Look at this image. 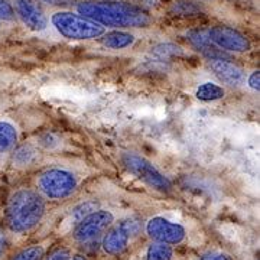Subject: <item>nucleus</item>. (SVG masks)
<instances>
[{
	"label": "nucleus",
	"mask_w": 260,
	"mask_h": 260,
	"mask_svg": "<svg viewBox=\"0 0 260 260\" xmlns=\"http://www.w3.org/2000/svg\"><path fill=\"white\" fill-rule=\"evenodd\" d=\"M75 10L85 18L112 29H143L153 22L152 15L124 0H81Z\"/></svg>",
	"instance_id": "nucleus-1"
},
{
	"label": "nucleus",
	"mask_w": 260,
	"mask_h": 260,
	"mask_svg": "<svg viewBox=\"0 0 260 260\" xmlns=\"http://www.w3.org/2000/svg\"><path fill=\"white\" fill-rule=\"evenodd\" d=\"M47 214V200L35 189L20 188L6 201L3 220L10 233L28 234L42 223Z\"/></svg>",
	"instance_id": "nucleus-2"
},
{
	"label": "nucleus",
	"mask_w": 260,
	"mask_h": 260,
	"mask_svg": "<svg viewBox=\"0 0 260 260\" xmlns=\"http://www.w3.org/2000/svg\"><path fill=\"white\" fill-rule=\"evenodd\" d=\"M51 25L61 37L71 41H93L106 32V28L78 12L58 10L51 15Z\"/></svg>",
	"instance_id": "nucleus-3"
},
{
	"label": "nucleus",
	"mask_w": 260,
	"mask_h": 260,
	"mask_svg": "<svg viewBox=\"0 0 260 260\" xmlns=\"http://www.w3.org/2000/svg\"><path fill=\"white\" fill-rule=\"evenodd\" d=\"M78 189V179L73 171L61 167L47 168L37 177V191L45 200L61 201L75 194Z\"/></svg>",
	"instance_id": "nucleus-4"
},
{
	"label": "nucleus",
	"mask_w": 260,
	"mask_h": 260,
	"mask_svg": "<svg viewBox=\"0 0 260 260\" xmlns=\"http://www.w3.org/2000/svg\"><path fill=\"white\" fill-rule=\"evenodd\" d=\"M140 221L138 218H123L120 221H114V223L107 229V232L102 236V247L103 253L106 256H112V257H117L124 254L129 250L130 244L133 240L138 237L140 233Z\"/></svg>",
	"instance_id": "nucleus-5"
},
{
	"label": "nucleus",
	"mask_w": 260,
	"mask_h": 260,
	"mask_svg": "<svg viewBox=\"0 0 260 260\" xmlns=\"http://www.w3.org/2000/svg\"><path fill=\"white\" fill-rule=\"evenodd\" d=\"M120 160L123 167L126 168L132 175H135L149 188L162 194H169L172 191V182L169 181V178L165 177L158 168L146 158L140 156L138 153L126 152L121 155Z\"/></svg>",
	"instance_id": "nucleus-6"
},
{
	"label": "nucleus",
	"mask_w": 260,
	"mask_h": 260,
	"mask_svg": "<svg viewBox=\"0 0 260 260\" xmlns=\"http://www.w3.org/2000/svg\"><path fill=\"white\" fill-rule=\"evenodd\" d=\"M114 221H116V215L110 210L99 208L74 224V229L71 232V240L78 244L95 242L107 232V229Z\"/></svg>",
	"instance_id": "nucleus-7"
},
{
	"label": "nucleus",
	"mask_w": 260,
	"mask_h": 260,
	"mask_svg": "<svg viewBox=\"0 0 260 260\" xmlns=\"http://www.w3.org/2000/svg\"><path fill=\"white\" fill-rule=\"evenodd\" d=\"M145 233L152 242L168 246H179L186 242L188 232L182 224L171 221L162 215L150 217L145 223Z\"/></svg>",
	"instance_id": "nucleus-8"
},
{
	"label": "nucleus",
	"mask_w": 260,
	"mask_h": 260,
	"mask_svg": "<svg viewBox=\"0 0 260 260\" xmlns=\"http://www.w3.org/2000/svg\"><path fill=\"white\" fill-rule=\"evenodd\" d=\"M208 37L214 45L224 52L244 54L251 51V41L246 34L227 25H215L208 29Z\"/></svg>",
	"instance_id": "nucleus-9"
},
{
	"label": "nucleus",
	"mask_w": 260,
	"mask_h": 260,
	"mask_svg": "<svg viewBox=\"0 0 260 260\" xmlns=\"http://www.w3.org/2000/svg\"><path fill=\"white\" fill-rule=\"evenodd\" d=\"M16 18L34 32H44L48 28V18L39 0H13Z\"/></svg>",
	"instance_id": "nucleus-10"
},
{
	"label": "nucleus",
	"mask_w": 260,
	"mask_h": 260,
	"mask_svg": "<svg viewBox=\"0 0 260 260\" xmlns=\"http://www.w3.org/2000/svg\"><path fill=\"white\" fill-rule=\"evenodd\" d=\"M208 67L214 75L229 87L239 88L246 83L244 70L237 64H234L232 59H208Z\"/></svg>",
	"instance_id": "nucleus-11"
},
{
	"label": "nucleus",
	"mask_w": 260,
	"mask_h": 260,
	"mask_svg": "<svg viewBox=\"0 0 260 260\" xmlns=\"http://www.w3.org/2000/svg\"><path fill=\"white\" fill-rule=\"evenodd\" d=\"M186 39L191 47L197 49L207 59H232L229 52L217 48L208 37V29H192L186 34Z\"/></svg>",
	"instance_id": "nucleus-12"
},
{
	"label": "nucleus",
	"mask_w": 260,
	"mask_h": 260,
	"mask_svg": "<svg viewBox=\"0 0 260 260\" xmlns=\"http://www.w3.org/2000/svg\"><path fill=\"white\" fill-rule=\"evenodd\" d=\"M99 41H100L103 47L107 48V49L120 51V49H126V48L132 47L135 44V41H136V37L129 30L113 29L110 32H104L102 37L99 38Z\"/></svg>",
	"instance_id": "nucleus-13"
},
{
	"label": "nucleus",
	"mask_w": 260,
	"mask_h": 260,
	"mask_svg": "<svg viewBox=\"0 0 260 260\" xmlns=\"http://www.w3.org/2000/svg\"><path fill=\"white\" fill-rule=\"evenodd\" d=\"M18 129L10 121L0 120V155L8 153L18 145Z\"/></svg>",
	"instance_id": "nucleus-14"
},
{
	"label": "nucleus",
	"mask_w": 260,
	"mask_h": 260,
	"mask_svg": "<svg viewBox=\"0 0 260 260\" xmlns=\"http://www.w3.org/2000/svg\"><path fill=\"white\" fill-rule=\"evenodd\" d=\"M195 97L200 102H217L225 97V90L218 84L207 81V83L200 84L195 90Z\"/></svg>",
	"instance_id": "nucleus-15"
},
{
	"label": "nucleus",
	"mask_w": 260,
	"mask_h": 260,
	"mask_svg": "<svg viewBox=\"0 0 260 260\" xmlns=\"http://www.w3.org/2000/svg\"><path fill=\"white\" fill-rule=\"evenodd\" d=\"M38 159V150L32 145H19L15 148L12 160L16 167H29Z\"/></svg>",
	"instance_id": "nucleus-16"
},
{
	"label": "nucleus",
	"mask_w": 260,
	"mask_h": 260,
	"mask_svg": "<svg viewBox=\"0 0 260 260\" xmlns=\"http://www.w3.org/2000/svg\"><path fill=\"white\" fill-rule=\"evenodd\" d=\"M175 251L172 246L152 242L145 251V260H174Z\"/></svg>",
	"instance_id": "nucleus-17"
},
{
	"label": "nucleus",
	"mask_w": 260,
	"mask_h": 260,
	"mask_svg": "<svg viewBox=\"0 0 260 260\" xmlns=\"http://www.w3.org/2000/svg\"><path fill=\"white\" fill-rule=\"evenodd\" d=\"M48 251V246L45 243L30 244L28 247H23L18 250L10 260H44Z\"/></svg>",
	"instance_id": "nucleus-18"
},
{
	"label": "nucleus",
	"mask_w": 260,
	"mask_h": 260,
	"mask_svg": "<svg viewBox=\"0 0 260 260\" xmlns=\"http://www.w3.org/2000/svg\"><path fill=\"white\" fill-rule=\"evenodd\" d=\"M172 13L178 16H197L201 13L203 8L200 6V3H197L194 0H177L172 5Z\"/></svg>",
	"instance_id": "nucleus-19"
},
{
	"label": "nucleus",
	"mask_w": 260,
	"mask_h": 260,
	"mask_svg": "<svg viewBox=\"0 0 260 260\" xmlns=\"http://www.w3.org/2000/svg\"><path fill=\"white\" fill-rule=\"evenodd\" d=\"M152 54L158 56L159 59H169L172 56H182L184 51L182 48L174 44H160L158 47L152 48Z\"/></svg>",
	"instance_id": "nucleus-20"
},
{
	"label": "nucleus",
	"mask_w": 260,
	"mask_h": 260,
	"mask_svg": "<svg viewBox=\"0 0 260 260\" xmlns=\"http://www.w3.org/2000/svg\"><path fill=\"white\" fill-rule=\"evenodd\" d=\"M95 210H99V205L95 201H85V203H81L77 207L73 208L71 211V221H74V224H77L80 220H83L85 215H88L90 213H93Z\"/></svg>",
	"instance_id": "nucleus-21"
},
{
	"label": "nucleus",
	"mask_w": 260,
	"mask_h": 260,
	"mask_svg": "<svg viewBox=\"0 0 260 260\" xmlns=\"http://www.w3.org/2000/svg\"><path fill=\"white\" fill-rule=\"evenodd\" d=\"M16 20V13L10 0H0V22Z\"/></svg>",
	"instance_id": "nucleus-22"
},
{
	"label": "nucleus",
	"mask_w": 260,
	"mask_h": 260,
	"mask_svg": "<svg viewBox=\"0 0 260 260\" xmlns=\"http://www.w3.org/2000/svg\"><path fill=\"white\" fill-rule=\"evenodd\" d=\"M73 257V250L70 247H56L47 251L44 260H70Z\"/></svg>",
	"instance_id": "nucleus-23"
},
{
	"label": "nucleus",
	"mask_w": 260,
	"mask_h": 260,
	"mask_svg": "<svg viewBox=\"0 0 260 260\" xmlns=\"http://www.w3.org/2000/svg\"><path fill=\"white\" fill-rule=\"evenodd\" d=\"M197 260H233V257L223 251H207L201 256H198Z\"/></svg>",
	"instance_id": "nucleus-24"
},
{
	"label": "nucleus",
	"mask_w": 260,
	"mask_h": 260,
	"mask_svg": "<svg viewBox=\"0 0 260 260\" xmlns=\"http://www.w3.org/2000/svg\"><path fill=\"white\" fill-rule=\"evenodd\" d=\"M130 3L136 5L140 9L146 10L150 13L152 9H156L159 6V0H130Z\"/></svg>",
	"instance_id": "nucleus-25"
},
{
	"label": "nucleus",
	"mask_w": 260,
	"mask_h": 260,
	"mask_svg": "<svg viewBox=\"0 0 260 260\" xmlns=\"http://www.w3.org/2000/svg\"><path fill=\"white\" fill-rule=\"evenodd\" d=\"M260 71L259 70H256V71H253L250 75H249V78H247V84H249V87H250L253 91H259L260 88Z\"/></svg>",
	"instance_id": "nucleus-26"
},
{
	"label": "nucleus",
	"mask_w": 260,
	"mask_h": 260,
	"mask_svg": "<svg viewBox=\"0 0 260 260\" xmlns=\"http://www.w3.org/2000/svg\"><path fill=\"white\" fill-rule=\"evenodd\" d=\"M8 246H9V242H8V236L5 230L0 227V259L5 256V253L8 250Z\"/></svg>",
	"instance_id": "nucleus-27"
},
{
	"label": "nucleus",
	"mask_w": 260,
	"mask_h": 260,
	"mask_svg": "<svg viewBox=\"0 0 260 260\" xmlns=\"http://www.w3.org/2000/svg\"><path fill=\"white\" fill-rule=\"evenodd\" d=\"M42 3H47L49 6H68L73 5V0H39Z\"/></svg>",
	"instance_id": "nucleus-28"
},
{
	"label": "nucleus",
	"mask_w": 260,
	"mask_h": 260,
	"mask_svg": "<svg viewBox=\"0 0 260 260\" xmlns=\"http://www.w3.org/2000/svg\"><path fill=\"white\" fill-rule=\"evenodd\" d=\"M70 260H88V257L85 254H81V253H77V254H73V257Z\"/></svg>",
	"instance_id": "nucleus-29"
},
{
	"label": "nucleus",
	"mask_w": 260,
	"mask_h": 260,
	"mask_svg": "<svg viewBox=\"0 0 260 260\" xmlns=\"http://www.w3.org/2000/svg\"><path fill=\"white\" fill-rule=\"evenodd\" d=\"M0 28H2V22H0Z\"/></svg>",
	"instance_id": "nucleus-30"
},
{
	"label": "nucleus",
	"mask_w": 260,
	"mask_h": 260,
	"mask_svg": "<svg viewBox=\"0 0 260 260\" xmlns=\"http://www.w3.org/2000/svg\"><path fill=\"white\" fill-rule=\"evenodd\" d=\"M207 2H210V0H207Z\"/></svg>",
	"instance_id": "nucleus-31"
}]
</instances>
